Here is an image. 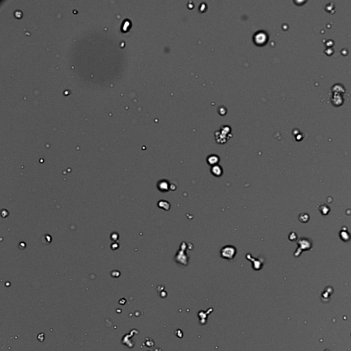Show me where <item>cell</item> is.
Returning a JSON list of instances; mask_svg holds the SVG:
<instances>
[{"instance_id": "cell-1", "label": "cell", "mask_w": 351, "mask_h": 351, "mask_svg": "<svg viewBox=\"0 0 351 351\" xmlns=\"http://www.w3.org/2000/svg\"><path fill=\"white\" fill-rule=\"evenodd\" d=\"M237 253V250L232 246H226L223 247L220 251V255L222 258L227 260H232Z\"/></svg>"}, {"instance_id": "cell-2", "label": "cell", "mask_w": 351, "mask_h": 351, "mask_svg": "<svg viewBox=\"0 0 351 351\" xmlns=\"http://www.w3.org/2000/svg\"><path fill=\"white\" fill-rule=\"evenodd\" d=\"M211 172L212 173V174L214 175L215 176L220 177L222 175L223 170H222V168L220 166L216 165V166H214L211 167Z\"/></svg>"}, {"instance_id": "cell-3", "label": "cell", "mask_w": 351, "mask_h": 351, "mask_svg": "<svg viewBox=\"0 0 351 351\" xmlns=\"http://www.w3.org/2000/svg\"><path fill=\"white\" fill-rule=\"evenodd\" d=\"M219 161H220V159H219V158H218V156H215V155L209 156V158H207L208 163L210 165V166H216Z\"/></svg>"}]
</instances>
